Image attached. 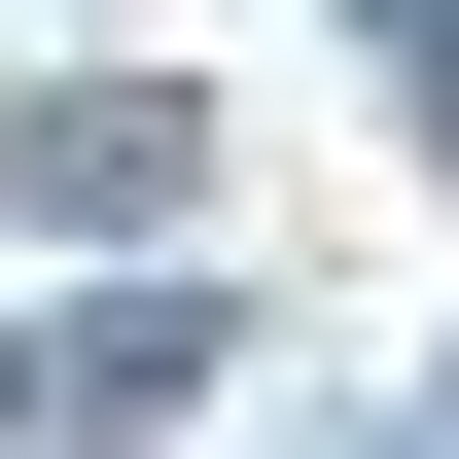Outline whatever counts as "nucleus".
<instances>
[{
	"instance_id": "nucleus-1",
	"label": "nucleus",
	"mask_w": 459,
	"mask_h": 459,
	"mask_svg": "<svg viewBox=\"0 0 459 459\" xmlns=\"http://www.w3.org/2000/svg\"><path fill=\"white\" fill-rule=\"evenodd\" d=\"M0 177H36V212H177V107H142V71H71V107H0Z\"/></svg>"
},
{
	"instance_id": "nucleus-2",
	"label": "nucleus",
	"mask_w": 459,
	"mask_h": 459,
	"mask_svg": "<svg viewBox=\"0 0 459 459\" xmlns=\"http://www.w3.org/2000/svg\"><path fill=\"white\" fill-rule=\"evenodd\" d=\"M177 389H212V318H71V353H36V424H71V459H142Z\"/></svg>"
}]
</instances>
